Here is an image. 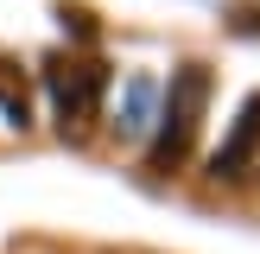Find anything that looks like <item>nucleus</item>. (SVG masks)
Segmentation results:
<instances>
[{"mask_svg": "<svg viewBox=\"0 0 260 254\" xmlns=\"http://www.w3.org/2000/svg\"><path fill=\"white\" fill-rule=\"evenodd\" d=\"M0 114H7V127H32V89L13 64H0Z\"/></svg>", "mask_w": 260, "mask_h": 254, "instance_id": "20e7f679", "label": "nucleus"}, {"mask_svg": "<svg viewBox=\"0 0 260 254\" xmlns=\"http://www.w3.org/2000/svg\"><path fill=\"white\" fill-rule=\"evenodd\" d=\"M45 89H51V114H57V134L63 140H89V127L102 121V96H108V64L102 57H51L45 64Z\"/></svg>", "mask_w": 260, "mask_h": 254, "instance_id": "f03ea898", "label": "nucleus"}, {"mask_svg": "<svg viewBox=\"0 0 260 254\" xmlns=\"http://www.w3.org/2000/svg\"><path fill=\"white\" fill-rule=\"evenodd\" d=\"M203 114H210V70L203 64L172 70V89L159 102V127H152V146H146V172H178L190 159Z\"/></svg>", "mask_w": 260, "mask_h": 254, "instance_id": "f257e3e1", "label": "nucleus"}, {"mask_svg": "<svg viewBox=\"0 0 260 254\" xmlns=\"http://www.w3.org/2000/svg\"><path fill=\"white\" fill-rule=\"evenodd\" d=\"M254 152H260V96H248V108L235 114V127H229V140L216 146L210 172H216V178H241V172L254 165Z\"/></svg>", "mask_w": 260, "mask_h": 254, "instance_id": "7ed1b4c3", "label": "nucleus"}, {"mask_svg": "<svg viewBox=\"0 0 260 254\" xmlns=\"http://www.w3.org/2000/svg\"><path fill=\"white\" fill-rule=\"evenodd\" d=\"M146 102H152V83L140 76V83L127 89V121H121V134H140V127H146Z\"/></svg>", "mask_w": 260, "mask_h": 254, "instance_id": "39448f33", "label": "nucleus"}]
</instances>
